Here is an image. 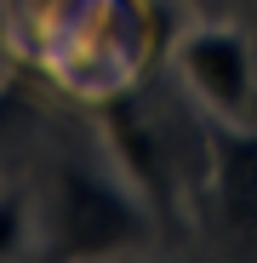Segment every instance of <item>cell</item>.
<instances>
[{
	"label": "cell",
	"instance_id": "obj_1",
	"mask_svg": "<svg viewBox=\"0 0 257 263\" xmlns=\"http://www.w3.org/2000/svg\"><path fill=\"white\" fill-rule=\"evenodd\" d=\"M149 235L154 212L126 178H109L97 166H57L40 223L46 257H120L137 252Z\"/></svg>",
	"mask_w": 257,
	"mask_h": 263
},
{
	"label": "cell",
	"instance_id": "obj_2",
	"mask_svg": "<svg viewBox=\"0 0 257 263\" xmlns=\"http://www.w3.org/2000/svg\"><path fill=\"white\" fill-rule=\"evenodd\" d=\"M183 86L229 126H257V58L251 34L234 23H200L177 40Z\"/></svg>",
	"mask_w": 257,
	"mask_h": 263
},
{
	"label": "cell",
	"instance_id": "obj_3",
	"mask_svg": "<svg viewBox=\"0 0 257 263\" xmlns=\"http://www.w3.org/2000/svg\"><path fill=\"white\" fill-rule=\"evenodd\" d=\"M103 138L120 160V178L149 200L154 217H166L171 212V166H166V149L154 138L143 103L132 98V86H109L103 92Z\"/></svg>",
	"mask_w": 257,
	"mask_h": 263
},
{
	"label": "cell",
	"instance_id": "obj_4",
	"mask_svg": "<svg viewBox=\"0 0 257 263\" xmlns=\"http://www.w3.org/2000/svg\"><path fill=\"white\" fill-rule=\"evenodd\" d=\"M211 189L223 200V223L257 240V126H234L211 138Z\"/></svg>",
	"mask_w": 257,
	"mask_h": 263
},
{
	"label": "cell",
	"instance_id": "obj_5",
	"mask_svg": "<svg viewBox=\"0 0 257 263\" xmlns=\"http://www.w3.org/2000/svg\"><path fill=\"white\" fill-rule=\"evenodd\" d=\"M29 235H34V212H29V200H23L17 189H0V263H6V257H23Z\"/></svg>",
	"mask_w": 257,
	"mask_h": 263
},
{
	"label": "cell",
	"instance_id": "obj_6",
	"mask_svg": "<svg viewBox=\"0 0 257 263\" xmlns=\"http://www.w3.org/2000/svg\"><path fill=\"white\" fill-rule=\"evenodd\" d=\"M17 115H23V86L17 80H0V143H6V132H12Z\"/></svg>",
	"mask_w": 257,
	"mask_h": 263
},
{
	"label": "cell",
	"instance_id": "obj_7",
	"mask_svg": "<svg viewBox=\"0 0 257 263\" xmlns=\"http://www.w3.org/2000/svg\"><path fill=\"white\" fill-rule=\"evenodd\" d=\"M6 52H12V17H6V6H0V63H6Z\"/></svg>",
	"mask_w": 257,
	"mask_h": 263
},
{
	"label": "cell",
	"instance_id": "obj_8",
	"mask_svg": "<svg viewBox=\"0 0 257 263\" xmlns=\"http://www.w3.org/2000/svg\"><path fill=\"white\" fill-rule=\"evenodd\" d=\"M246 34H251V58H257V23H251V29H246Z\"/></svg>",
	"mask_w": 257,
	"mask_h": 263
}]
</instances>
